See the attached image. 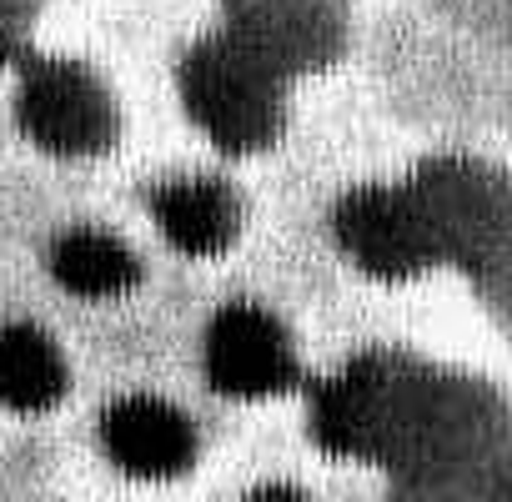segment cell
Masks as SVG:
<instances>
[{"instance_id": "1", "label": "cell", "mask_w": 512, "mask_h": 502, "mask_svg": "<svg viewBox=\"0 0 512 502\" xmlns=\"http://www.w3.org/2000/svg\"><path fill=\"white\" fill-rule=\"evenodd\" d=\"M282 61L251 31L201 41L181 66L191 121L231 156L262 151L282 131Z\"/></svg>"}, {"instance_id": "2", "label": "cell", "mask_w": 512, "mask_h": 502, "mask_svg": "<svg viewBox=\"0 0 512 502\" xmlns=\"http://www.w3.org/2000/svg\"><path fill=\"white\" fill-rule=\"evenodd\" d=\"M21 126L56 156L106 151L116 136V106L106 86L76 61H36L21 86Z\"/></svg>"}, {"instance_id": "3", "label": "cell", "mask_w": 512, "mask_h": 502, "mask_svg": "<svg viewBox=\"0 0 512 502\" xmlns=\"http://www.w3.org/2000/svg\"><path fill=\"white\" fill-rule=\"evenodd\" d=\"M337 241L362 272L387 277V282L417 277L422 267L442 257L417 196L387 191V186H362L337 206Z\"/></svg>"}, {"instance_id": "4", "label": "cell", "mask_w": 512, "mask_h": 502, "mask_svg": "<svg viewBox=\"0 0 512 502\" xmlns=\"http://www.w3.org/2000/svg\"><path fill=\"white\" fill-rule=\"evenodd\" d=\"M206 377L226 397H272L297 382V352L262 307H226L206 332Z\"/></svg>"}, {"instance_id": "5", "label": "cell", "mask_w": 512, "mask_h": 502, "mask_svg": "<svg viewBox=\"0 0 512 502\" xmlns=\"http://www.w3.org/2000/svg\"><path fill=\"white\" fill-rule=\"evenodd\" d=\"M101 442L131 477H176L196 462L191 422L161 397H121L101 417Z\"/></svg>"}, {"instance_id": "6", "label": "cell", "mask_w": 512, "mask_h": 502, "mask_svg": "<svg viewBox=\"0 0 512 502\" xmlns=\"http://www.w3.org/2000/svg\"><path fill=\"white\" fill-rule=\"evenodd\" d=\"M151 211L166 241L186 257H221L241 226V206L221 181H171L156 191Z\"/></svg>"}, {"instance_id": "7", "label": "cell", "mask_w": 512, "mask_h": 502, "mask_svg": "<svg viewBox=\"0 0 512 502\" xmlns=\"http://www.w3.org/2000/svg\"><path fill=\"white\" fill-rule=\"evenodd\" d=\"M66 397V357L41 327L0 332V402L11 412H51Z\"/></svg>"}, {"instance_id": "8", "label": "cell", "mask_w": 512, "mask_h": 502, "mask_svg": "<svg viewBox=\"0 0 512 502\" xmlns=\"http://www.w3.org/2000/svg\"><path fill=\"white\" fill-rule=\"evenodd\" d=\"M51 272L66 292L106 302V297H126L141 282L136 257L106 231H66L51 251Z\"/></svg>"}, {"instance_id": "9", "label": "cell", "mask_w": 512, "mask_h": 502, "mask_svg": "<svg viewBox=\"0 0 512 502\" xmlns=\"http://www.w3.org/2000/svg\"><path fill=\"white\" fill-rule=\"evenodd\" d=\"M417 206L427 216V231L437 241V251H472L487 226H492V206H487V191L467 176V171H432L417 191Z\"/></svg>"}]
</instances>
